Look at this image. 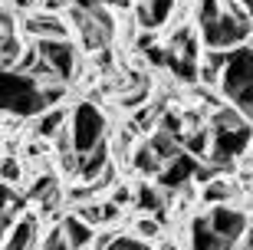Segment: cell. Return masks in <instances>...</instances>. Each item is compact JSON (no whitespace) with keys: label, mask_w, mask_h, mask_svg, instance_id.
<instances>
[{"label":"cell","mask_w":253,"mask_h":250,"mask_svg":"<svg viewBox=\"0 0 253 250\" xmlns=\"http://www.w3.org/2000/svg\"><path fill=\"white\" fill-rule=\"evenodd\" d=\"M161 250H178V247H174V244H161Z\"/></svg>","instance_id":"35"},{"label":"cell","mask_w":253,"mask_h":250,"mask_svg":"<svg viewBox=\"0 0 253 250\" xmlns=\"http://www.w3.org/2000/svg\"><path fill=\"white\" fill-rule=\"evenodd\" d=\"M40 250H73L69 244H66V237H63V227H56V231H49L46 237H43V247Z\"/></svg>","instance_id":"24"},{"label":"cell","mask_w":253,"mask_h":250,"mask_svg":"<svg viewBox=\"0 0 253 250\" xmlns=\"http://www.w3.org/2000/svg\"><path fill=\"white\" fill-rule=\"evenodd\" d=\"M237 250H253V221H250V231H247V237H244V244Z\"/></svg>","instance_id":"32"},{"label":"cell","mask_w":253,"mask_h":250,"mask_svg":"<svg viewBox=\"0 0 253 250\" xmlns=\"http://www.w3.org/2000/svg\"><path fill=\"white\" fill-rule=\"evenodd\" d=\"M112 201H115V204H125V201H131V191H128V188H119V191L112 195Z\"/></svg>","instance_id":"31"},{"label":"cell","mask_w":253,"mask_h":250,"mask_svg":"<svg viewBox=\"0 0 253 250\" xmlns=\"http://www.w3.org/2000/svg\"><path fill=\"white\" fill-rule=\"evenodd\" d=\"M109 250H148V244L141 241V237H128V234H119Z\"/></svg>","instance_id":"23"},{"label":"cell","mask_w":253,"mask_h":250,"mask_svg":"<svg viewBox=\"0 0 253 250\" xmlns=\"http://www.w3.org/2000/svg\"><path fill=\"white\" fill-rule=\"evenodd\" d=\"M253 142V122L237 109H217L211 122V155L207 165L224 168L234 158H240Z\"/></svg>","instance_id":"2"},{"label":"cell","mask_w":253,"mask_h":250,"mask_svg":"<svg viewBox=\"0 0 253 250\" xmlns=\"http://www.w3.org/2000/svg\"><path fill=\"white\" fill-rule=\"evenodd\" d=\"M0 63H3V73H10V69H17L20 63H23V56H27V50H23V43H20V37H0Z\"/></svg>","instance_id":"19"},{"label":"cell","mask_w":253,"mask_h":250,"mask_svg":"<svg viewBox=\"0 0 253 250\" xmlns=\"http://www.w3.org/2000/svg\"><path fill=\"white\" fill-rule=\"evenodd\" d=\"M66 96V86L59 83H43L37 76L23 73V69H10L3 73V89H0V102L3 112L13 119H33L43 112L56 109V102Z\"/></svg>","instance_id":"1"},{"label":"cell","mask_w":253,"mask_h":250,"mask_svg":"<svg viewBox=\"0 0 253 250\" xmlns=\"http://www.w3.org/2000/svg\"><path fill=\"white\" fill-rule=\"evenodd\" d=\"M171 10H174V0H135V20L145 33L158 30L171 17Z\"/></svg>","instance_id":"11"},{"label":"cell","mask_w":253,"mask_h":250,"mask_svg":"<svg viewBox=\"0 0 253 250\" xmlns=\"http://www.w3.org/2000/svg\"><path fill=\"white\" fill-rule=\"evenodd\" d=\"M197 171H201V158H194L191 151H178L168 161V168L158 175V185L168 188V191H178L188 181H197Z\"/></svg>","instance_id":"8"},{"label":"cell","mask_w":253,"mask_h":250,"mask_svg":"<svg viewBox=\"0 0 253 250\" xmlns=\"http://www.w3.org/2000/svg\"><path fill=\"white\" fill-rule=\"evenodd\" d=\"M59 227H63V237L73 250H85L89 244H95V227L85 224L79 214H66L63 221H59Z\"/></svg>","instance_id":"14"},{"label":"cell","mask_w":253,"mask_h":250,"mask_svg":"<svg viewBox=\"0 0 253 250\" xmlns=\"http://www.w3.org/2000/svg\"><path fill=\"white\" fill-rule=\"evenodd\" d=\"M128 3H131V0H109L105 7H119V10H125V7H128Z\"/></svg>","instance_id":"34"},{"label":"cell","mask_w":253,"mask_h":250,"mask_svg":"<svg viewBox=\"0 0 253 250\" xmlns=\"http://www.w3.org/2000/svg\"><path fill=\"white\" fill-rule=\"evenodd\" d=\"M105 171H109V142L99 145L95 151H89V155H83V161H79V178L85 185H95Z\"/></svg>","instance_id":"16"},{"label":"cell","mask_w":253,"mask_h":250,"mask_svg":"<svg viewBox=\"0 0 253 250\" xmlns=\"http://www.w3.org/2000/svg\"><path fill=\"white\" fill-rule=\"evenodd\" d=\"M33 3H37V0H13V7H17V10H30Z\"/></svg>","instance_id":"33"},{"label":"cell","mask_w":253,"mask_h":250,"mask_svg":"<svg viewBox=\"0 0 253 250\" xmlns=\"http://www.w3.org/2000/svg\"><path fill=\"white\" fill-rule=\"evenodd\" d=\"M23 30H27L30 37L37 40H69L66 33V23L56 17V13H46V10H40V13H30L27 20H23Z\"/></svg>","instance_id":"9"},{"label":"cell","mask_w":253,"mask_h":250,"mask_svg":"<svg viewBox=\"0 0 253 250\" xmlns=\"http://www.w3.org/2000/svg\"><path fill=\"white\" fill-rule=\"evenodd\" d=\"M161 234V221L158 217H138V224H135V237H145V241H151V237H158Z\"/></svg>","instance_id":"22"},{"label":"cell","mask_w":253,"mask_h":250,"mask_svg":"<svg viewBox=\"0 0 253 250\" xmlns=\"http://www.w3.org/2000/svg\"><path fill=\"white\" fill-rule=\"evenodd\" d=\"M119 237V234H109V231H102V234H95V250H109L112 247V241Z\"/></svg>","instance_id":"29"},{"label":"cell","mask_w":253,"mask_h":250,"mask_svg":"<svg viewBox=\"0 0 253 250\" xmlns=\"http://www.w3.org/2000/svg\"><path fill=\"white\" fill-rule=\"evenodd\" d=\"M135 207H138V211H145L148 217H158L161 224L168 221V214H165V195L158 191V185L141 181L138 191H135Z\"/></svg>","instance_id":"15"},{"label":"cell","mask_w":253,"mask_h":250,"mask_svg":"<svg viewBox=\"0 0 253 250\" xmlns=\"http://www.w3.org/2000/svg\"><path fill=\"white\" fill-rule=\"evenodd\" d=\"M20 181V165L13 155H3V185H17Z\"/></svg>","instance_id":"26"},{"label":"cell","mask_w":253,"mask_h":250,"mask_svg":"<svg viewBox=\"0 0 253 250\" xmlns=\"http://www.w3.org/2000/svg\"><path fill=\"white\" fill-rule=\"evenodd\" d=\"M76 214L83 217L85 224H92V227H99V224H112L115 217H119V204L115 201H102V204H79L76 207Z\"/></svg>","instance_id":"18"},{"label":"cell","mask_w":253,"mask_h":250,"mask_svg":"<svg viewBox=\"0 0 253 250\" xmlns=\"http://www.w3.org/2000/svg\"><path fill=\"white\" fill-rule=\"evenodd\" d=\"M145 56H148V63H155V66H168V50H161V47L145 50Z\"/></svg>","instance_id":"27"},{"label":"cell","mask_w":253,"mask_h":250,"mask_svg":"<svg viewBox=\"0 0 253 250\" xmlns=\"http://www.w3.org/2000/svg\"><path fill=\"white\" fill-rule=\"evenodd\" d=\"M234 195H237V185L227 181V178H214V181L204 188V201L211 204V207H217V204H230Z\"/></svg>","instance_id":"20"},{"label":"cell","mask_w":253,"mask_h":250,"mask_svg":"<svg viewBox=\"0 0 253 250\" xmlns=\"http://www.w3.org/2000/svg\"><path fill=\"white\" fill-rule=\"evenodd\" d=\"M63 132H66V109L63 105L43 112L37 119V125H33V135H37V139H59Z\"/></svg>","instance_id":"17"},{"label":"cell","mask_w":253,"mask_h":250,"mask_svg":"<svg viewBox=\"0 0 253 250\" xmlns=\"http://www.w3.org/2000/svg\"><path fill=\"white\" fill-rule=\"evenodd\" d=\"M148 99V83H138L135 86V93H128V96H119V102H122L125 109H135L138 102H145Z\"/></svg>","instance_id":"25"},{"label":"cell","mask_w":253,"mask_h":250,"mask_svg":"<svg viewBox=\"0 0 253 250\" xmlns=\"http://www.w3.org/2000/svg\"><path fill=\"white\" fill-rule=\"evenodd\" d=\"M207 217H211V227L217 231V237L224 241L227 250H237L240 244H244L247 231H250L247 214L237 211V207H230V204H217V207H211V211H207Z\"/></svg>","instance_id":"7"},{"label":"cell","mask_w":253,"mask_h":250,"mask_svg":"<svg viewBox=\"0 0 253 250\" xmlns=\"http://www.w3.org/2000/svg\"><path fill=\"white\" fill-rule=\"evenodd\" d=\"M131 165H135V171H141L145 178H158L165 168H168V158L161 155L158 149H155V142H141L138 149H135V155H131Z\"/></svg>","instance_id":"13"},{"label":"cell","mask_w":253,"mask_h":250,"mask_svg":"<svg viewBox=\"0 0 253 250\" xmlns=\"http://www.w3.org/2000/svg\"><path fill=\"white\" fill-rule=\"evenodd\" d=\"M224 7H220V0H201L197 3V27H207L214 17H220Z\"/></svg>","instance_id":"21"},{"label":"cell","mask_w":253,"mask_h":250,"mask_svg":"<svg viewBox=\"0 0 253 250\" xmlns=\"http://www.w3.org/2000/svg\"><path fill=\"white\" fill-rule=\"evenodd\" d=\"M105 115L99 105L92 102H76L73 115H69V149L83 158L89 151H95L99 145H105Z\"/></svg>","instance_id":"4"},{"label":"cell","mask_w":253,"mask_h":250,"mask_svg":"<svg viewBox=\"0 0 253 250\" xmlns=\"http://www.w3.org/2000/svg\"><path fill=\"white\" fill-rule=\"evenodd\" d=\"M109 0H73V10H99L105 7Z\"/></svg>","instance_id":"30"},{"label":"cell","mask_w":253,"mask_h":250,"mask_svg":"<svg viewBox=\"0 0 253 250\" xmlns=\"http://www.w3.org/2000/svg\"><path fill=\"white\" fill-rule=\"evenodd\" d=\"M188 247L191 250H227L224 241L217 237V231L211 227V217L207 214H201V217H194L188 227Z\"/></svg>","instance_id":"12"},{"label":"cell","mask_w":253,"mask_h":250,"mask_svg":"<svg viewBox=\"0 0 253 250\" xmlns=\"http://www.w3.org/2000/svg\"><path fill=\"white\" fill-rule=\"evenodd\" d=\"M220 93L230 99L237 112H244L253 122V47L227 53L224 73H220Z\"/></svg>","instance_id":"3"},{"label":"cell","mask_w":253,"mask_h":250,"mask_svg":"<svg viewBox=\"0 0 253 250\" xmlns=\"http://www.w3.org/2000/svg\"><path fill=\"white\" fill-rule=\"evenodd\" d=\"M73 23L83 37V47L99 53L112 43L115 37V17L109 7H99V10H73Z\"/></svg>","instance_id":"6"},{"label":"cell","mask_w":253,"mask_h":250,"mask_svg":"<svg viewBox=\"0 0 253 250\" xmlns=\"http://www.w3.org/2000/svg\"><path fill=\"white\" fill-rule=\"evenodd\" d=\"M66 7H73V0H43V10H46V13H59V10H66Z\"/></svg>","instance_id":"28"},{"label":"cell","mask_w":253,"mask_h":250,"mask_svg":"<svg viewBox=\"0 0 253 250\" xmlns=\"http://www.w3.org/2000/svg\"><path fill=\"white\" fill-rule=\"evenodd\" d=\"M250 17H247L244 10H224L220 17H214L207 27H201V40H204L207 50H214V53H220V50H240L250 40Z\"/></svg>","instance_id":"5"},{"label":"cell","mask_w":253,"mask_h":250,"mask_svg":"<svg viewBox=\"0 0 253 250\" xmlns=\"http://www.w3.org/2000/svg\"><path fill=\"white\" fill-rule=\"evenodd\" d=\"M40 244V221L37 214H23L17 227L3 237V250H37Z\"/></svg>","instance_id":"10"}]
</instances>
